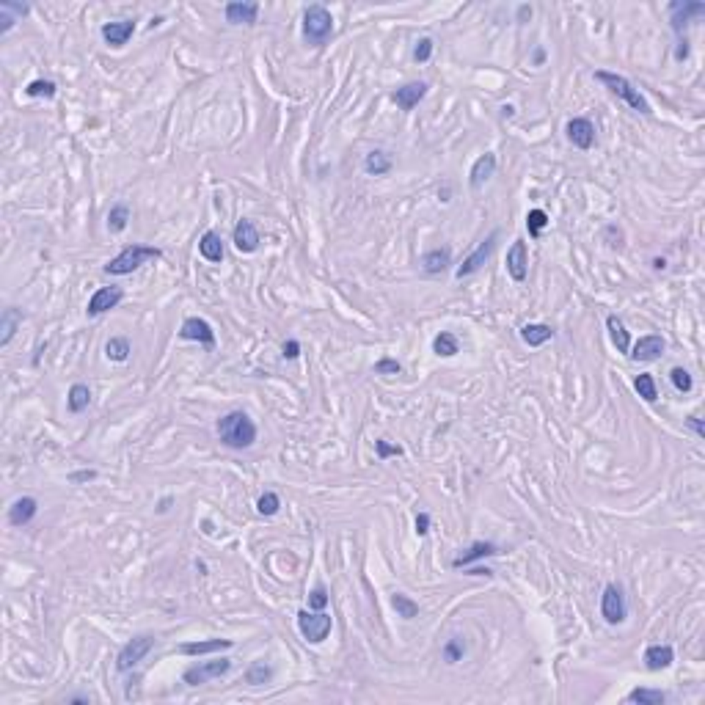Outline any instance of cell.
<instances>
[{
	"instance_id": "cell-45",
	"label": "cell",
	"mask_w": 705,
	"mask_h": 705,
	"mask_svg": "<svg viewBox=\"0 0 705 705\" xmlns=\"http://www.w3.org/2000/svg\"><path fill=\"white\" fill-rule=\"evenodd\" d=\"M463 653H466V645H463V639H449L446 642V648H444V659L449 661V664H455V661H460L463 659Z\"/></svg>"
},
{
	"instance_id": "cell-16",
	"label": "cell",
	"mask_w": 705,
	"mask_h": 705,
	"mask_svg": "<svg viewBox=\"0 0 705 705\" xmlns=\"http://www.w3.org/2000/svg\"><path fill=\"white\" fill-rule=\"evenodd\" d=\"M507 273L518 284L526 279V273H529V251H526L524 240H515L510 251H507Z\"/></svg>"
},
{
	"instance_id": "cell-53",
	"label": "cell",
	"mask_w": 705,
	"mask_h": 705,
	"mask_svg": "<svg viewBox=\"0 0 705 705\" xmlns=\"http://www.w3.org/2000/svg\"><path fill=\"white\" fill-rule=\"evenodd\" d=\"M686 424H689V427H691V430H694V433H697V439H705V427H703V419H700V416H697V414H691V416H689V419H686Z\"/></svg>"
},
{
	"instance_id": "cell-41",
	"label": "cell",
	"mask_w": 705,
	"mask_h": 705,
	"mask_svg": "<svg viewBox=\"0 0 705 705\" xmlns=\"http://www.w3.org/2000/svg\"><path fill=\"white\" fill-rule=\"evenodd\" d=\"M256 510H259V515H276L281 510V499H279V494H273V491L262 494L259 496V501H256Z\"/></svg>"
},
{
	"instance_id": "cell-14",
	"label": "cell",
	"mask_w": 705,
	"mask_h": 705,
	"mask_svg": "<svg viewBox=\"0 0 705 705\" xmlns=\"http://www.w3.org/2000/svg\"><path fill=\"white\" fill-rule=\"evenodd\" d=\"M427 91H430V83H424V80H414V83H405V86H400V89L391 94V99L397 102V108H400V111H414L421 99L427 96Z\"/></svg>"
},
{
	"instance_id": "cell-21",
	"label": "cell",
	"mask_w": 705,
	"mask_h": 705,
	"mask_svg": "<svg viewBox=\"0 0 705 705\" xmlns=\"http://www.w3.org/2000/svg\"><path fill=\"white\" fill-rule=\"evenodd\" d=\"M39 513V501L34 496H19L17 501L9 507V524L11 526H25L31 524Z\"/></svg>"
},
{
	"instance_id": "cell-44",
	"label": "cell",
	"mask_w": 705,
	"mask_h": 705,
	"mask_svg": "<svg viewBox=\"0 0 705 705\" xmlns=\"http://www.w3.org/2000/svg\"><path fill=\"white\" fill-rule=\"evenodd\" d=\"M433 50H436V41H433V39H430V36L419 39V41H416V50H414V61H416V64H424V61H430Z\"/></svg>"
},
{
	"instance_id": "cell-46",
	"label": "cell",
	"mask_w": 705,
	"mask_h": 705,
	"mask_svg": "<svg viewBox=\"0 0 705 705\" xmlns=\"http://www.w3.org/2000/svg\"><path fill=\"white\" fill-rule=\"evenodd\" d=\"M325 606H328V590H325L323 584H317L314 590L309 592V609L323 611Z\"/></svg>"
},
{
	"instance_id": "cell-24",
	"label": "cell",
	"mask_w": 705,
	"mask_h": 705,
	"mask_svg": "<svg viewBox=\"0 0 705 705\" xmlns=\"http://www.w3.org/2000/svg\"><path fill=\"white\" fill-rule=\"evenodd\" d=\"M449 265H452V251H449V248H433V251H427V254L421 256V270H424L427 276H439V273H444Z\"/></svg>"
},
{
	"instance_id": "cell-9",
	"label": "cell",
	"mask_w": 705,
	"mask_h": 705,
	"mask_svg": "<svg viewBox=\"0 0 705 705\" xmlns=\"http://www.w3.org/2000/svg\"><path fill=\"white\" fill-rule=\"evenodd\" d=\"M601 614L609 626H617L626 620L629 614V606H626V595H623V587L620 584H606L604 587V595H601Z\"/></svg>"
},
{
	"instance_id": "cell-51",
	"label": "cell",
	"mask_w": 705,
	"mask_h": 705,
	"mask_svg": "<svg viewBox=\"0 0 705 705\" xmlns=\"http://www.w3.org/2000/svg\"><path fill=\"white\" fill-rule=\"evenodd\" d=\"M427 532H430V515L419 513V515H416V534H419V537H424Z\"/></svg>"
},
{
	"instance_id": "cell-52",
	"label": "cell",
	"mask_w": 705,
	"mask_h": 705,
	"mask_svg": "<svg viewBox=\"0 0 705 705\" xmlns=\"http://www.w3.org/2000/svg\"><path fill=\"white\" fill-rule=\"evenodd\" d=\"M284 359H298L301 356V342H295V339H289V342H284Z\"/></svg>"
},
{
	"instance_id": "cell-10",
	"label": "cell",
	"mask_w": 705,
	"mask_h": 705,
	"mask_svg": "<svg viewBox=\"0 0 705 705\" xmlns=\"http://www.w3.org/2000/svg\"><path fill=\"white\" fill-rule=\"evenodd\" d=\"M231 669V661L229 659H215V661H201V664H193V667L185 669V675H182V681L188 684V686H201V684H207L212 678H221V675H226Z\"/></svg>"
},
{
	"instance_id": "cell-25",
	"label": "cell",
	"mask_w": 705,
	"mask_h": 705,
	"mask_svg": "<svg viewBox=\"0 0 705 705\" xmlns=\"http://www.w3.org/2000/svg\"><path fill=\"white\" fill-rule=\"evenodd\" d=\"M394 169V157L386 152V149H372V152L364 157V171L369 176H383Z\"/></svg>"
},
{
	"instance_id": "cell-27",
	"label": "cell",
	"mask_w": 705,
	"mask_h": 705,
	"mask_svg": "<svg viewBox=\"0 0 705 705\" xmlns=\"http://www.w3.org/2000/svg\"><path fill=\"white\" fill-rule=\"evenodd\" d=\"M672 661H675V650L669 648V645H650V648L645 650V667H648L650 672L667 669Z\"/></svg>"
},
{
	"instance_id": "cell-5",
	"label": "cell",
	"mask_w": 705,
	"mask_h": 705,
	"mask_svg": "<svg viewBox=\"0 0 705 705\" xmlns=\"http://www.w3.org/2000/svg\"><path fill=\"white\" fill-rule=\"evenodd\" d=\"M334 629V617L328 614V611H314V614H309V611H298V631H301V636H304L306 642H311V645H320L328 639V634Z\"/></svg>"
},
{
	"instance_id": "cell-33",
	"label": "cell",
	"mask_w": 705,
	"mask_h": 705,
	"mask_svg": "<svg viewBox=\"0 0 705 705\" xmlns=\"http://www.w3.org/2000/svg\"><path fill=\"white\" fill-rule=\"evenodd\" d=\"M22 323V311L19 309H6L3 311V317H0V344L6 347V344L11 342V336L17 334V325Z\"/></svg>"
},
{
	"instance_id": "cell-1",
	"label": "cell",
	"mask_w": 705,
	"mask_h": 705,
	"mask_svg": "<svg viewBox=\"0 0 705 705\" xmlns=\"http://www.w3.org/2000/svg\"><path fill=\"white\" fill-rule=\"evenodd\" d=\"M218 439L229 449H248L256 441V424L246 411H231L218 419Z\"/></svg>"
},
{
	"instance_id": "cell-54",
	"label": "cell",
	"mask_w": 705,
	"mask_h": 705,
	"mask_svg": "<svg viewBox=\"0 0 705 705\" xmlns=\"http://www.w3.org/2000/svg\"><path fill=\"white\" fill-rule=\"evenodd\" d=\"M526 17H532V9H529V6H521V9H518V19L524 22Z\"/></svg>"
},
{
	"instance_id": "cell-3",
	"label": "cell",
	"mask_w": 705,
	"mask_h": 705,
	"mask_svg": "<svg viewBox=\"0 0 705 705\" xmlns=\"http://www.w3.org/2000/svg\"><path fill=\"white\" fill-rule=\"evenodd\" d=\"M595 80L598 83H604L606 89H609L611 94H617L626 105H629L631 111H636V114H642V116H650L653 111H650V102L642 96V91L631 83L629 77H623V75H614V72H595Z\"/></svg>"
},
{
	"instance_id": "cell-20",
	"label": "cell",
	"mask_w": 705,
	"mask_h": 705,
	"mask_svg": "<svg viewBox=\"0 0 705 705\" xmlns=\"http://www.w3.org/2000/svg\"><path fill=\"white\" fill-rule=\"evenodd\" d=\"M231 243H234V248L240 251V254H254L256 248H259V229L254 226V221H248V218H243L237 226H234V234H231Z\"/></svg>"
},
{
	"instance_id": "cell-36",
	"label": "cell",
	"mask_w": 705,
	"mask_h": 705,
	"mask_svg": "<svg viewBox=\"0 0 705 705\" xmlns=\"http://www.w3.org/2000/svg\"><path fill=\"white\" fill-rule=\"evenodd\" d=\"M130 353H133V344H130V339H124V336H114L111 342L105 344V356H108L111 361H116V364L127 361V359H130Z\"/></svg>"
},
{
	"instance_id": "cell-23",
	"label": "cell",
	"mask_w": 705,
	"mask_h": 705,
	"mask_svg": "<svg viewBox=\"0 0 705 705\" xmlns=\"http://www.w3.org/2000/svg\"><path fill=\"white\" fill-rule=\"evenodd\" d=\"M234 642L231 639H199V642H185L179 645L182 656H207V653H221V650H229Z\"/></svg>"
},
{
	"instance_id": "cell-6",
	"label": "cell",
	"mask_w": 705,
	"mask_h": 705,
	"mask_svg": "<svg viewBox=\"0 0 705 705\" xmlns=\"http://www.w3.org/2000/svg\"><path fill=\"white\" fill-rule=\"evenodd\" d=\"M154 648V636L152 634H141V636H133L124 648L119 650V659H116V669L119 672H130L133 667H138L146 656H149V650Z\"/></svg>"
},
{
	"instance_id": "cell-48",
	"label": "cell",
	"mask_w": 705,
	"mask_h": 705,
	"mask_svg": "<svg viewBox=\"0 0 705 705\" xmlns=\"http://www.w3.org/2000/svg\"><path fill=\"white\" fill-rule=\"evenodd\" d=\"M375 452H378V458L381 460H386V458H397V455H402V446H397V444H389V441H375Z\"/></svg>"
},
{
	"instance_id": "cell-19",
	"label": "cell",
	"mask_w": 705,
	"mask_h": 705,
	"mask_svg": "<svg viewBox=\"0 0 705 705\" xmlns=\"http://www.w3.org/2000/svg\"><path fill=\"white\" fill-rule=\"evenodd\" d=\"M496 554H501V549H499L496 543L476 540V543H471V546L460 554V556L452 559V568H469V565H474V562H479V559H488V556H496Z\"/></svg>"
},
{
	"instance_id": "cell-42",
	"label": "cell",
	"mask_w": 705,
	"mask_h": 705,
	"mask_svg": "<svg viewBox=\"0 0 705 705\" xmlns=\"http://www.w3.org/2000/svg\"><path fill=\"white\" fill-rule=\"evenodd\" d=\"M669 381H672V386H675L681 394H689V391H691V386H694V383H691V375H689L684 366H672Z\"/></svg>"
},
{
	"instance_id": "cell-35",
	"label": "cell",
	"mask_w": 705,
	"mask_h": 705,
	"mask_svg": "<svg viewBox=\"0 0 705 705\" xmlns=\"http://www.w3.org/2000/svg\"><path fill=\"white\" fill-rule=\"evenodd\" d=\"M626 700L639 705H664L667 703V694L661 689H634Z\"/></svg>"
},
{
	"instance_id": "cell-28",
	"label": "cell",
	"mask_w": 705,
	"mask_h": 705,
	"mask_svg": "<svg viewBox=\"0 0 705 705\" xmlns=\"http://www.w3.org/2000/svg\"><path fill=\"white\" fill-rule=\"evenodd\" d=\"M199 254L207 259V262H221L224 259V240L218 231H204L201 240H199Z\"/></svg>"
},
{
	"instance_id": "cell-31",
	"label": "cell",
	"mask_w": 705,
	"mask_h": 705,
	"mask_svg": "<svg viewBox=\"0 0 705 705\" xmlns=\"http://www.w3.org/2000/svg\"><path fill=\"white\" fill-rule=\"evenodd\" d=\"M89 405H91V389H89L86 383H75V386L69 389V394H66V408H69L72 414H83Z\"/></svg>"
},
{
	"instance_id": "cell-50",
	"label": "cell",
	"mask_w": 705,
	"mask_h": 705,
	"mask_svg": "<svg viewBox=\"0 0 705 705\" xmlns=\"http://www.w3.org/2000/svg\"><path fill=\"white\" fill-rule=\"evenodd\" d=\"M91 479H96V471L94 469H86V471H75V474H69V482H91Z\"/></svg>"
},
{
	"instance_id": "cell-12",
	"label": "cell",
	"mask_w": 705,
	"mask_h": 705,
	"mask_svg": "<svg viewBox=\"0 0 705 705\" xmlns=\"http://www.w3.org/2000/svg\"><path fill=\"white\" fill-rule=\"evenodd\" d=\"M565 135H568V141H571L576 149H592V144H595V127H592L590 119H584V116H576L571 119L568 124H565Z\"/></svg>"
},
{
	"instance_id": "cell-43",
	"label": "cell",
	"mask_w": 705,
	"mask_h": 705,
	"mask_svg": "<svg viewBox=\"0 0 705 705\" xmlns=\"http://www.w3.org/2000/svg\"><path fill=\"white\" fill-rule=\"evenodd\" d=\"M25 94L28 96H47V99H53V96H56V83H53V80H34V83H28Z\"/></svg>"
},
{
	"instance_id": "cell-38",
	"label": "cell",
	"mask_w": 705,
	"mask_h": 705,
	"mask_svg": "<svg viewBox=\"0 0 705 705\" xmlns=\"http://www.w3.org/2000/svg\"><path fill=\"white\" fill-rule=\"evenodd\" d=\"M127 224H130V207H127V204H116V207H111V212H108V231L119 234V231L127 229Z\"/></svg>"
},
{
	"instance_id": "cell-49",
	"label": "cell",
	"mask_w": 705,
	"mask_h": 705,
	"mask_svg": "<svg viewBox=\"0 0 705 705\" xmlns=\"http://www.w3.org/2000/svg\"><path fill=\"white\" fill-rule=\"evenodd\" d=\"M604 234H606V240H609V248H617V251H620V248L626 246V243H623V231L617 229V226H606Z\"/></svg>"
},
{
	"instance_id": "cell-26",
	"label": "cell",
	"mask_w": 705,
	"mask_h": 705,
	"mask_svg": "<svg viewBox=\"0 0 705 705\" xmlns=\"http://www.w3.org/2000/svg\"><path fill=\"white\" fill-rule=\"evenodd\" d=\"M25 14H28V6H25V3L3 0V3H0V34H9Z\"/></svg>"
},
{
	"instance_id": "cell-15",
	"label": "cell",
	"mask_w": 705,
	"mask_h": 705,
	"mask_svg": "<svg viewBox=\"0 0 705 705\" xmlns=\"http://www.w3.org/2000/svg\"><path fill=\"white\" fill-rule=\"evenodd\" d=\"M224 14H226V22H231V25H256L259 3H254V0H231V3H226Z\"/></svg>"
},
{
	"instance_id": "cell-32",
	"label": "cell",
	"mask_w": 705,
	"mask_h": 705,
	"mask_svg": "<svg viewBox=\"0 0 705 705\" xmlns=\"http://www.w3.org/2000/svg\"><path fill=\"white\" fill-rule=\"evenodd\" d=\"M433 353L439 356V359H452V356H458L460 353V342L455 334H449V331H441L439 336L433 339Z\"/></svg>"
},
{
	"instance_id": "cell-17",
	"label": "cell",
	"mask_w": 705,
	"mask_h": 705,
	"mask_svg": "<svg viewBox=\"0 0 705 705\" xmlns=\"http://www.w3.org/2000/svg\"><path fill=\"white\" fill-rule=\"evenodd\" d=\"M664 347H667L664 336H659V334H648V336H642L639 342L634 344V350H631L629 356L634 359V361L648 364V361H656V359H661Z\"/></svg>"
},
{
	"instance_id": "cell-30",
	"label": "cell",
	"mask_w": 705,
	"mask_h": 705,
	"mask_svg": "<svg viewBox=\"0 0 705 705\" xmlns=\"http://www.w3.org/2000/svg\"><path fill=\"white\" fill-rule=\"evenodd\" d=\"M606 328H609V336H611V342H614V347H617V353H629L631 336H629V331H626V325H623V320H620L617 314H609V317H606Z\"/></svg>"
},
{
	"instance_id": "cell-39",
	"label": "cell",
	"mask_w": 705,
	"mask_h": 705,
	"mask_svg": "<svg viewBox=\"0 0 705 705\" xmlns=\"http://www.w3.org/2000/svg\"><path fill=\"white\" fill-rule=\"evenodd\" d=\"M634 389H636V394L642 397L645 402H656L659 397V389H656V378L650 375V372H642V375H636V381H634Z\"/></svg>"
},
{
	"instance_id": "cell-8",
	"label": "cell",
	"mask_w": 705,
	"mask_h": 705,
	"mask_svg": "<svg viewBox=\"0 0 705 705\" xmlns=\"http://www.w3.org/2000/svg\"><path fill=\"white\" fill-rule=\"evenodd\" d=\"M705 14V3H700V0H678V3H672L669 6V22H672V31H675V36H678V41H686V36H684V31L689 28V22L694 17H703Z\"/></svg>"
},
{
	"instance_id": "cell-29",
	"label": "cell",
	"mask_w": 705,
	"mask_h": 705,
	"mask_svg": "<svg viewBox=\"0 0 705 705\" xmlns=\"http://www.w3.org/2000/svg\"><path fill=\"white\" fill-rule=\"evenodd\" d=\"M521 339L529 344V347H540V344H546L549 339H554V328L543 323H529L521 328Z\"/></svg>"
},
{
	"instance_id": "cell-2",
	"label": "cell",
	"mask_w": 705,
	"mask_h": 705,
	"mask_svg": "<svg viewBox=\"0 0 705 705\" xmlns=\"http://www.w3.org/2000/svg\"><path fill=\"white\" fill-rule=\"evenodd\" d=\"M160 256H163L160 248L133 243V246H127L119 256H114L108 265L102 267V273L105 276H130L133 270H138V267L146 265V262H152V259H160Z\"/></svg>"
},
{
	"instance_id": "cell-37",
	"label": "cell",
	"mask_w": 705,
	"mask_h": 705,
	"mask_svg": "<svg viewBox=\"0 0 705 705\" xmlns=\"http://www.w3.org/2000/svg\"><path fill=\"white\" fill-rule=\"evenodd\" d=\"M391 606L397 609V614H400L402 620H414V617L419 614V604L411 601L405 592H394V595H391Z\"/></svg>"
},
{
	"instance_id": "cell-13",
	"label": "cell",
	"mask_w": 705,
	"mask_h": 705,
	"mask_svg": "<svg viewBox=\"0 0 705 705\" xmlns=\"http://www.w3.org/2000/svg\"><path fill=\"white\" fill-rule=\"evenodd\" d=\"M179 339L185 342H201L204 347H215V331L207 320L201 317H188L179 328Z\"/></svg>"
},
{
	"instance_id": "cell-7",
	"label": "cell",
	"mask_w": 705,
	"mask_h": 705,
	"mask_svg": "<svg viewBox=\"0 0 705 705\" xmlns=\"http://www.w3.org/2000/svg\"><path fill=\"white\" fill-rule=\"evenodd\" d=\"M496 240H499V229L491 231V234H488V237H485V240L463 259V265L455 270V279H469V276H474L476 270H482V265L491 259V254L496 251Z\"/></svg>"
},
{
	"instance_id": "cell-47",
	"label": "cell",
	"mask_w": 705,
	"mask_h": 705,
	"mask_svg": "<svg viewBox=\"0 0 705 705\" xmlns=\"http://www.w3.org/2000/svg\"><path fill=\"white\" fill-rule=\"evenodd\" d=\"M402 372V364L394 361V359H381V361L375 364V375H400Z\"/></svg>"
},
{
	"instance_id": "cell-22",
	"label": "cell",
	"mask_w": 705,
	"mask_h": 705,
	"mask_svg": "<svg viewBox=\"0 0 705 705\" xmlns=\"http://www.w3.org/2000/svg\"><path fill=\"white\" fill-rule=\"evenodd\" d=\"M496 171V154L494 152H485L482 157H476L474 166H471V174H469V185H471V191H479Z\"/></svg>"
},
{
	"instance_id": "cell-18",
	"label": "cell",
	"mask_w": 705,
	"mask_h": 705,
	"mask_svg": "<svg viewBox=\"0 0 705 705\" xmlns=\"http://www.w3.org/2000/svg\"><path fill=\"white\" fill-rule=\"evenodd\" d=\"M135 34V19H119V22H105L102 25V39H105V44L108 47H124Z\"/></svg>"
},
{
	"instance_id": "cell-34",
	"label": "cell",
	"mask_w": 705,
	"mask_h": 705,
	"mask_svg": "<svg viewBox=\"0 0 705 705\" xmlns=\"http://www.w3.org/2000/svg\"><path fill=\"white\" fill-rule=\"evenodd\" d=\"M270 678H273V667L267 664L265 659L254 661V664L246 669V684L248 686H262V684H270Z\"/></svg>"
},
{
	"instance_id": "cell-11",
	"label": "cell",
	"mask_w": 705,
	"mask_h": 705,
	"mask_svg": "<svg viewBox=\"0 0 705 705\" xmlns=\"http://www.w3.org/2000/svg\"><path fill=\"white\" fill-rule=\"evenodd\" d=\"M121 301H124V289H121V286H99L94 295L89 298L86 314H89V317H99V314L116 309Z\"/></svg>"
},
{
	"instance_id": "cell-4",
	"label": "cell",
	"mask_w": 705,
	"mask_h": 705,
	"mask_svg": "<svg viewBox=\"0 0 705 705\" xmlns=\"http://www.w3.org/2000/svg\"><path fill=\"white\" fill-rule=\"evenodd\" d=\"M334 34V17L325 6H309L304 11V36L309 44L323 47Z\"/></svg>"
},
{
	"instance_id": "cell-40",
	"label": "cell",
	"mask_w": 705,
	"mask_h": 705,
	"mask_svg": "<svg viewBox=\"0 0 705 705\" xmlns=\"http://www.w3.org/2000/svg\"><path fill=\"white\" fill-rule=\"evenodd\" d=\"M549 224H551V221H549L546 210H529V215H526V229H529V237H540L543 229H546Z\"/></svg>"
}]
</instances>
